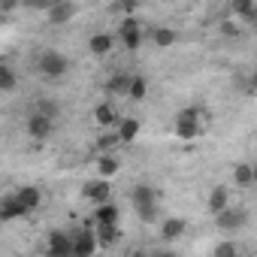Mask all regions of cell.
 Here are the masks:
<instances>
[{"instance_id": "cell-1", "label": "cell", "mask_w": 257, "mask_h": 257, "mask_svg": "<svg viewBox=\"0 0 257 257\" xmlns=\"http://www.w3.org/2000/svg\"><path fill=\"white\" fill-rule=\"evenodd\" d=\"M131 200H134V209H137L140 221H146V224L158 221V191H155V188L137 185V188L131 191Z\"/></svg>"}, {"instance_id": "cell-2", "label": "cell", "mask_w": 257, "mask_h": 257, "mask_svg": "<svg viewBox=\"0 0 257 257\" xmlns=\"http://www.w3.org/2000/svg\"><path fill=\"white\" fill-rule=\"evenodd\" d=\"M37 70H40V76H43V79L58 82V79H64V76L70 73V61H67L61 52L46 49V52L40 55V61H37Z\"/></svg>"}, {"instance_id": "cell-3", "label": "cell", "mask_w": 257, "mask_h": 257, "mask_svg": "<svg viewBox=\"0 0 257 257\" xmlns=\"http://www.w3.org/2000/svg\"><path fill=\"white\" fill-rule=\"evenodd\" d=\"M203 131V121H200V109L188 106L176 115V137L179 140H197Z\"/></svg>"}, {"instance_id": "cell-4", "label": "cell", "mask_w": 257, "mask_h": 257, "mask_svg": "<svg viewBox=\"0 0 257 257\" xmlns=\"http://www.w3.org/2000/svg\"><path fill=\"white\" fill-rule=\"evenodd\" d=\"M70 236H73V254H76V257H94V254H97L100 242H97V230H94V227L85 224V227L73 230Z\"/></svg>"}, {"instance_id": "cell-5", "label": "cell", "mask_w": 257, "mask_h": 257, "mask_svg": "<svg viewBox=\"0 0 257 257\" xmlns=\"http://www.w3.org/2000/svg\"><path fill=\"white\" fill-rule=\"evenodd\" d=\"M118 40H121V46L127 52H137L143 46V28H140V22L137 19H124L118 25Z\"/></svg>"}, {"instance_id": "cell-6", "label": "cell", "mask_w": 257, "mask_h": 257, "mask_svg": "<svg viewBox=\"0 0 257 257\" xmlns=\"http://www.w3.org/2000/svg\"><path fill=\"white\" fill-rule=\"evenodd\" d=\"M46 257H76V254H73V236L64 233V230H52V233H49Z\"/></svg>"}, {"instance_id": "cell-7", "label": "cell", "mask_w": 257, "mask_h": 257, "mask_svg": "<svg viewBox=\"0 0 257 257\" xmlns=\"http://www.w3.org/2000/svg\"><path fill=\"white\" fill-rule=\"evenodd\" d=\"M25 131H28V137L31 140H37V143H43V140H49L52 134H55V121H49V118H43V115H31L28 121H25Z\"/></svg>"}, {"instance_id": "cell-8", "label": "cell", "mask_w": 257, "mask_h": 257, "mask_svg": "<svg viewBox=\"0 0 257 257\" xmlns=\"http://www.w3.org/2000/svg\"><path fill=\"white\" fill-rule=\"evenodd\" d=\"M215 224H218V230H224V233H236V230H242V227L248 224V212H245V209H227V212H221V215L215 218Z\"/></svg>"}, {"instance_id": "cell-9", "label": "cell", "mask_w": 257, "mask_h": 257, "mask_svg": "<svg viewBox=\"0 0 257 257\" xmlns=\"http://www.w3.org/2000/svg\"><path fill=\"white\" fill-rule=\"evenodd\" d=\"M76 4H70V0H61V4H49V10H46V19H49V25H67V22H73L76 19Z\"/></svg>"}, {"instance_id": "cell-10", "label": "cell", "mask_w": 257, "mask_h": 257, "mask_svg": "<svg viewBox=\"0 0 257 257\" xmlns=\"http://www.w3.org/2000/svg\"><path fill=\"white\" fill-rule=\"evenodd\" d=\"M109 194H112V188H109V182H106V179L88 182V185L82 188V197H85V200H91L94 206H103V203H109Z\"/></svg>"}, {"instance_id": "cell-11", "label": "cell", "mask_w": 257, "mask_h": 257, "mask_svg": "<svg viewBox=\"0 0 257 257\" xmlns=\"http://www.w3.org/2000/svg\"><path fill=\"white\" fill-rule=\"evenodd\" d=\"M91 224L94 227H118V209L112 203H103V206H94V215H91Z\"/></svg>"}, {"instance_id": "cell-12", "label": "cell", "mask_w": 257, "mask_h": 257, "mask_svg": "<svg viewBox=\"0 0 257 257\" xmlns=\"http://www.w3.org/2000/svg\"><path fill=\"white\" fill-rule=\"evenodd\" d=\"M112 46H115V37H112V34H94V37L88 40V52H91L94 58L109 55V52H112Z\"/></svg>"}, {"instance_id": "cell-13", "label": "cell", "mask_w": 257, "mask_h": 257, "mask_svg": "<svg viewBox=\"0 0 257 257\" xmlns=\"http://www.w3.org/2000/svg\"><path fill=\"white\" fill-rule=\"evenodd\" d=\"M16 200H19V203H22V209H25V212L31 215V212H34V209L40 206L43 194H40V191H37L34 185H25V188H19V191H16Z\"/></svg>"}, {"instance_id": "cell-14", "label": "cell", "mask_w": 257, "mask_h": 257, "mask_svg": "<svg viewBox=\"0 0 257 257\" xmlns=\"http://www.w3.org/2000/svg\"><path fill=\"white\" fill-rule=\"evenodd\" d=\"M227 209H230V191H227V188H221V185H218V188H212V194H209V212L218 218V215H221V212H227Z\"/></svg>"}, {"instance_id": "cell-15", "label": "cell", "mask_w": 257, "mask_h": 257, "mask_svg": "<svg viewBox=\"0 0 257 257\" xmlns=\"http://www.w3.org/2000/svg\"><path fill=\"white\" fill-rule=\"evenodd\" d=\"M185 230H188V221H185V218H167V221L161 224V239H164V242H176Z\"/></svg>"}, {"instance_id": "cell-16", "label": "cell", "mask_w": 257, "mask_h": 257, "mask_svg": "<svg viewBox=\"0 0 257 257\" xmlns=\"http://www.w3.org/2000/svg\"><path fill=\"white\" fill-rule=\"evenodd\" d=\"M118 140H121V146H127V143H134L137 137H140V121L137 118H121L118 121Z\"/></svg>"}, {"instance_id": "cell-17", "label": "cell", "mask_w": 257, "mask_h": 257, "mask_svg": "<svg viewBox=\"0 0 257 257\" xmlns=\"http://www.w3.org/2000/svg\"><path fill=\"white\" fill-rule=\"evenodd\" d=\"M94 121H97L100 127H112V124H118L121 118H118V112H115L112 103H97V106H94Z\"/></svg>"}, {"instance_id": "cell-18", "label": "cell", "mask_w": 257, "mask_h": 257, "mask_svg": "<svg viewBox=\"0 0 257 257\" xmlns=\"http://www.w3.org/2000/svg\"><path fill=\"white\" fill-rule=\"evenodd\" d=\"M28 212L22 209V203L16 200V194H10V197H4V203H0V218L4 221H16V218H25Z\"/></svg>"}, {"instance_id": "cell-19", "label": "cell", "mask_w": 257, "mask_h": 257, "mask_svg": "<svg viewBox=\"0 0 257 257\" xmlns=\"http://www.w3.org/2000/svg\"><path fill=\"white\" fill-rule=\"evenodd\" d=\"M118 170H121V164H118V158H115V155H100V158H97V173H100V179H106V182H109Z\"/></svg>"}, {"instance_id": "cell-20", "label": "cell", "mask_w": 257, "mask_h": 257, "mask_svg": "<svg viewBox=\"0 0 257 257\" xmlns=\"http://www.w3.org/2000/svg\"><path fill=\"white\" fill-rule=\"evenodd\" d=\"M131 82H134V73H115V76L109 79V91L127 97V94H131Z\"/></svg>"}, {"instance_id": "cell-21", "label": "cell", "mask_w": 257, "mask_h": 257, "mask_svg": "<svg viewBox=\"0 0 257 257\" xmlns=\"http://www.w3.org/2000/svg\"><path fill=\"white\" fill-rule=\"evenodd\" d=\"M34 112L43 115V118H49V121H58V118H61V106H58V100H52V97L37 100V109H34Z\"/></svg>"}, {"instance_id": "cell-22", "label": "cell", "mask_w": 257, "mask_h": 257, "mask_svg": "<svg viewBox=\"0 0 257 257\" xmlns=\"http://www.w3.org/2000/svg\"><path fill=\"white\" fill-rule=\"evenodd\" d=\"M233 182H236L239 188H251V185L257 182V176H254V164H239V167L233 170Z\"/></svg>"}, {"instance_id": "cell-23", "label": "cell", "mask_w": 257, "mask_h": 257, "mask_svg": "<svg viewBox=\"0 0 257 257\" xmlns=\"http://www.w3.org/2000/svg\"><path fill=\"white\" fill-rule=\"evenodd\" d=\"M97 230V242H100V248H112L118 239H121V230L118 227H94Z\"/></svg>"}, {"instance_id": "cell-24", "label": "cell", "mask_w": 257, "mask_h": 257, "mask_svg": "<svg viewBox=\"0 0 257 257\" xmlns=\"http://www.w3.org/2000/svg\"><path fill=\"white\" fill-rule=\"evenodd\" d=\"M152 40H155L158 49H170V46L176 43V31H173V28H155V31H152Z\"/></svg>"}, {"instance_id": "cell-25", "label": "cell", "mask_w": 257, "mask_h": 257, "mask_svg": "<svg viewBox=\"0 0 257 257\" xmlns=\"http://www.w3.org/2000/svg\"><path fill=\"white\" fill-rule=\"evenodd\" d=\"M242 22H251L254 13H257V4H251V0H233V7H230Z\"/></svg>"}, {"instance_id": "cell-26", "label": "cell", "mask_w": 257, "mask_h": 257, "mask_svg": "<svg viewBox=\"0 0 257 257\" xmlns=\"http://www.w3.org/2000/svg\"><path fill=\"white\" fill-rule=\"evenodd\" d=\"M146 94H149V82H146L143 76H134V82H131V94H127V97H131L134 103H143Z\"/></svg>"}, {"instance_id": "cell-27", "label": "cell", "mask_w": 257, "mask_h": 257, "mask_svg": "<svg viewBox=\"0 0 257 257\" xmlns=\"http://www.w3.org/2000/svg\"><path fill=\"white\" fill-rule=\"evenodd\" d=\"M13 88H16V70L4 64V67H0V91H4V94H10Z\"/></svg>"}, {"instance_id": "cell-28", "label": "cell", "mask_w": 257, "mask_h": 257, "mask_svg": "<svg viewBox=\"0 0 257 257\" xmlns=\"http://www.w3.org/2000/svg\"><path fill=\"white\" fill-rule=\"evenodd\" d=\"M212 257H239V251H236L233 242H218L215 251H212Z\"/></svg>"}, {"instance_id": "cell-29", "label": "cell", "mask_w": 257, "mask_h": 257, "mask_svg": "<svg viewBox=\"0 0 257 257\" xmlns=\"http://www.w3.org/2000/svg\"><path fill=\"white\" fill-rule=\"evenodd\" d=\"M115 146H121V140H118V134H109V137H103V140H97V149L103 152V155H109Z\"/></svg>"}, {"instance_id": "cell-30", "label": "cell", "mask_w": 257, "mask_h": 257, "mask_svg": "<svg viewBox=\"0 0 257 257\" xmlns=\"http://www.w3.org/2000/svg\"><path fill=\"white\" fill-rule=\"evenodd\" d=\"M221 34H227V37H236V34H239L236 22H224V25H221Z\"/></svg>"}, {"instance_id": "cell-31", "label": "cell", "mask_w": 257, "mask_h": 257, "mask_svg": "<svg viewBox=\"0 0 257 257\" xmlns=\"http://www.w3.org/2000/svg\"><path fill=\"white\" fill-rule=\"evenodd\" d=\"M131 257H152V254H149V251H146V248H137V251H134V254H131Z\"/></svg>"}, {"instance_id": "cell-32", "label": "cell", "mask_w": 257, "mask_h": 257, "mask_svg": "<svg viewBox=\"0 0 257 257\" xmlns=\"http://www.w3.org/2000/svg\"><path fill=\"white\" fill-rule=\"evenodd\" d=\"M152 257H176V254H173V251H167V248H164V251H155V254H152Z\"/></svg>"}, {"instance_id": "cell-33", "label": "cell", "mask_w": 257, "mask_h": 257, "mask_svg": "<svg viewBox=\"0 0 257 257\" xmlns=\"http://www.w3.org/2000/svg\"><path fill=\"white\" fill-rule=\"evenodd\" d=\"M251 88H254V91H257V73H254V76H251Z\"/></svg>"}, {"instance_id": "cell-34", "label": "cell", "mask_w": 257, "mask_h": 257, "mask_svg": "<svg viewBox=\"0 0 257 257\" xmlns=\"http://www.w3.org/2000/svg\"><path fill=\"white\" fill-rule=\"evenodd\" d=\"M254 34H257V22H254Z\"/></svg>"}, {"instance_id": "cell-35", "label": "cell", "mask_w": 257, "mask_h": 257, "mask_svg": "<svg viewBox=\"0 0 257 257\" xmlns=\"http://www.w3.org/2000/svg\"><path fill=\"white\" fill-rule=\"evenodd\" d=\"M254 176H257V164H254Z\"/></svg>"}, {"instance_id": "cell-36", "label": "cell", "mask_w": 257, "mask_h": 257, "mask_svg": "<svg viewBox=\"0 0 257 257\" xmlns=\"http://www.w3.org/2000/svg\"><path fill=\"white\" fill-rule=\"evenodd\" d=\"M248 257H254V254H248Z\"/></svg>"}]
</instances>
